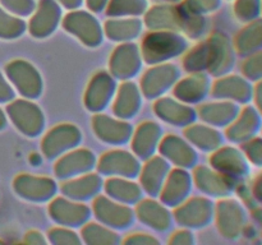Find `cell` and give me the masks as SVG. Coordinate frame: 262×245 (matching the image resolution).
<instances>
[{
    "label": "cell",
    "mask_w": 262,
    "mask_h": 245,
    "mask_svg": "<svg viewBox=\"0 0 262 245\" xmlns=\"http://www.w3.org/2000/svg\"><path fill=\"white\" fill-rule=\"evenodd\" d=\"M239 53L253 54L262 50V19H255L242 30L237 38Z\"/></svg>",
    "instance_id": "1"
},
{
    "label": "cell",
    "mask_w": 262,
    "mask_h": 245,
    "mask_svg": "<svg viewBox=\"0 0 262 245\" xmlns=\"http://www.w3.org/2000/svg\"><path fill=\"white\" fill-rule=\"evenodd\" d=\"M262 10V0H237L235 13L241 19L255 20Z\"/></svg>",
    "instance_id": "2"
},
{
    "label": "cell",
    "mask_w": 262,
    "mask_h": 245,
    "mask_svg": "<svg viewBox=\"0 0 262 245\" xmlns=\"http://www.w3.org/2000/svg\"><path fill=\"white\" fill-rule=\"evenodd\" d=\"M245 73L246 76L251 78L262 79V50L256 51L251 55L250 59H247L245 64Z\"/></svg>",
    "instance_id": "3"
},
{
    "label": "cell",
    "mask_w": 262,
    "mask_h": 245,
    "mask_svg": "<svg viewBox=\"0 0 262 245\" xmlns=\"http://www.w3.org/2000/svg\"><path fill=\"white\" fill-rule=\"evenodd\" d=\"M247 157L256 166H262V139H255L247 144Z\"/></svg>",
    "instance_id": "4"
},
{
    "label": "cell",
    "mask_w": 262,
    "mask_h": 245,
    "mask_svg": "<svg viewBox=\"0 0 262 245\" xmlns=\"http://www.w3.org/2000/svg\"><path fill=\"white\" fill-rule=\"evenodd\" d=\"M113 9L115 10H130V9H142L145 7V0H114L112 4Z\"/></svg>",
    "instance_id": "5"
},
{
    "label": "cell",
    "mask_w": 262,
    "mask_h": 245,
    "mask_svg": "<svg viewBox=\"0 0 262 245\" xmlns=\"http://www.w3.org/2000/svg\"><path fill=\"white\" fill-rule=\"evenodd\" d=\"M7 7L14 8V9H30L32 3L31 0H2Z\"/></svg>",
    "instance_id": "6"
},
{
    "label": "cell",
    "mask_w": 262,
    "mask_h": 245,
    "mask_svg": "<svg viewBox=\"0 0 262 245\" xmlns=\"http://www.w3.org/2000/svg\"><path fill=\"white\" fill-rule=\"evenodd\" d=\"M256 93H255V100H256V105H257V109L260 111V114L262 115V79L258 82V84L256 86Z\"/></svg>",
    "instance_id": "7"
},
{
    "label": "cell",
    "mask_w": 262,
    "mask_h": 245,
    "mask_svg": "<svg viewBox=\"0 0 262 245\" xmlns=\"http://www.w3.org/2000/svg\"><path fill=\"white\" fill-rule=\"evenodd\" d=\"M255 195L256 198L260 199V201L262 202V174L260 175V178H257V180H256L255 183Z\"/></svg>",
    "instance_id": "8"
},
{
    "label": "cell",
    "mask_w": 262,
    "mask_h": 245,
    "mask_svg": "<svg viewBox=\"0 0 262 245\" xmlns=\"http://www.w3.org/2000/svg\"><path fill=\"white\" fill-rule=\"evenodd\" d=\"M104 2L105 0H89V5H91L92 8H99L101 7Z\"/></svg>",
    "instance_id": "9"
},
{
    "label": "cell",
    "mask_w": 262,
    "mask_h": 245,
    "mask_svg": "<svg viewBox=\"0 0 262 245\" xmlns=\"http://www.w3.org/2000/svg\"><path fill=\"white\" fill-rule=\"evenodd\" d=\"M60 2H63L66 5H76V4H78V0H60Z\"/></svg>",
    "instance_id": "10"
}]
</instances>
